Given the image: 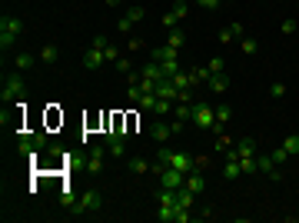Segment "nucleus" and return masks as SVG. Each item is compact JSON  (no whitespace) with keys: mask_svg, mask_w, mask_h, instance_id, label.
Returning a JSON list of instances; mask_svg holds the SVG:
<instances>
[{"mask_svg":"<svg viewBox=\"0 0 299 223\" xmlns=\"http://www.w3.org/2000/svg\"><path fill=\"white\" fill-rule=\"evenodd\" d=\"M60 200H63V207H77V197H73V193H70V190L63 193V197H60Z\"/></svg>","mask_w":299,"mask_h":223,"instance_id":"44","label":"nucleus"},{"mask_svg":"<svg viewBox=\"0 0 299 223\" xmlns=\"http://www.w3.org/2000/svg\"><path fill=\"white\" fill-rule=\"evenodd\" d=\"M233 120V110H229L226 104L216 107V127H213V133H226V123Z\"/></svg>","mask_w":299,"mask_h":223,"instance_id":"12","label":"nucleus"},{"mask_svg":"<svg viewBox=\"0 0 299 223\" xmlns=\"http://www.w3.org/2000/svg\"><path fill=\"white\" fill-rule=\"evenodd\" d=\"M157 100H160L157 94H143L136 104H140V110H153V107H157Z\"/></svg>","mask_w":299,"mask_h":223,"instance_id":"25","label":"nucleus"},{"mask_svg":"<svg viewBox=\"0 0 299 223\" xmlns=\"http://www.w3.org/2000/svg\"><path fill=\"white\" fill-rule=\"evenodd\" d=\"M186 4H196V0H186Z\"/></svg>","mask_w":299,"mask_h":223,"instance_id":"48","label":"nucleus"},{"mask_svg":"<svg viewBox=\"0 0 299 223\" xmlns=\"http://www.w3.org/2000/svg\"><path fill=\"white\" fill-rule=\"evenodd\" d=\"M206 67H210L213 73H223V67H226V64H223V57H213V60H210Z\"/></svg>","mask_w":299,"mask_h":223,"instance_id":"37","label":"nucleus"},{"mask_svg":"<svg viewBox=\"0 0 299 223\" xmlns=\"http://www.w3.org/2000/svg\"><path fill=\"white\" fill-rule=\"evenodd\" d=\"M126 167L133 170V173H146V170H150V163H146V160H140V157H133L130 163H126Z\"/></svg>","mask_w":299,"mask_h":223,"instance_id":"28","label":"nucleus"},{"mask_svg":"<svg viewBox=\"0 0 299 223\" xmlns=\"http://www.w3.org/2000/svg\"><path fill=\"white\" fill-rule=\"evenodd\" d=\"M176 24H180V20L173 17V10H170V14H163V27H166V30H173Z\"/></svg>","mask_w":299,"mask_h":223,"instance_id":"38","label":"nucleus"},{"mask_svg":"<svg viewBox=\"0 0 299 223\" xmlns=\"http://www.w3.org/2000/svg\"><path fill=\"white\" fill-rule=\"evenodd\" d=\"M103 54H107V64H117V60H120V50L113 47V43H110L107 50H103Z\"/></svg>","mask_w":299,"mask_h":223,"instance_id":"36","label":"nucleus"},{"mask_svg":"<svg viewBox=\"0 0 299 223\" xmlns=\"http://www.w3.org/2000/svg\"><path fill=\"white\" fill-rule=\"evenodd\" d=\"M269 94H273V97H286V83H273V87H269Z\"/></svg>","mask_w":299,"mask_h":223,"instance_id":"42","label":"nucleus"},{"mask_svg":"<svg viewBox=\"0 0 299 223\" xmlns=\"http://www.w3.org/2000/svg\"><path fill=\"white\" fill-rule=\"evenodd\" d=\"M223 4H226V0H223Z\"/></svg>","mask_w":299,"mask_h":223,"instance_id":"49","label":"nucleus"},{"mask_svg":"<svg viewBox=\"0 0 299 223\" xmlns=\"http://www.w3.org/2000/svg\"><path fill=\"white\" fill-rule=\"evenodd\" d=\"M239 50H243V54H256V50H260V43H256L253 37H239Z\"/></svg>","mask_w":299,"mask_h":223,"instance_id":"26","label":"nucleus"},{"mask_svg":"<svg viewBox=\"0 0 299 223\" xmlns=\"http://www.w3.org/2000/svg\"><path fill=\"white\" fill-rule=\"evenodd\" d=\"M33 60H40V57H33V54H17V70L24 73V70H30L33 67Z\"/></svg>","mask_w":299,"mask_h":223,"instance_id":"23","label":"nucleus"},{"mask_svg":"<svg viewBox=\"0 0 299 223\" xmlns=\"http://www.w3.org/2000/svg\"><path fill=\"white\" fill-rule=\"evenodd\" d=\"M296 20H292V17H289V20H283V27H279V30H283V33H292V30H296Z\"/></svg>","mask_w":299,"mask_h":223,"instance_id":"43","label":"nucleus"},{"mask_svg":"<svg viewBox=\"0 0 299 223\" xmlns=\"http://www.w3.org/2000/svg\"><path fill=\"white\" fill-rule=\"evenodd\" d=\"M210 167V157H196V170H206Z\"/></svg>","mask_w":299,"mask_h":223,"instance_id":"46","label":"nucleus"},{"mask_svg":"<svg viewBox=\"0 0 299 223\" xmlns=\"http://www.w3.org/2000/svg\"><path fill=\"white\" fill-rule=\"evenodd\" d=\"M24 94H27V83H24V77H20V70H17V73L7 77V83H4V90H0V100L10 107V104H17Z\"/></svg>","mask_w":299,"mask_h":223,"instance_id":"2","label":"nucleus"},{"mask_svg":"<svg viewBox=\"0 0 299 223\" xmlns=\"http://www.w3.org/2000/svg\"><path fill=\"white\" fill-rule=\"evenodd\" d=\"M176 57H180V50H173L170 43H166V47H153V50H150V60H157V64H160V60H176Z\"/></svg>","mask_w":299,"mask_h":223,"instance_id":"15","label":"nucleus"},{"mask_svg":"<svg viewBox=\"0 0 299 223\" xmlns=\"http://www.w3.org/2000/svg\"><path fill=\"white\" fill-rule=\"evenodd\" d=\"M256 167H260V173L279 180V170H276V163H273V157H269V153H256Z\"/></svg>","mask_w":299,"mask_h":223,"instance_id":"11","label":"nucleus"},{"mask_svg":"<svg viewBox=\"0 0 299 223\" xmlns=\"http://www.w3.org/2000/svg\"><path fill=\"white\" fill-rule=\"evenodd\" d=\"M269 157H273V163H283V160L289 157V153H286V147H276V150L269 153Z\"/></svg>","mask_w":299,"mask_h":223,"instance_id":"35","label":"nucleus"},{"mask_svg":"<svg viewBox=\"0 0 299 223\" xmlns=\"http://www.w3.org/2000/svg\"><path fill=\"white\" fill-rule=\"evenodd\" d=\"M117 30H120V33H130V30H133V24H130L126 17H120V20H117Z\"/></svg>","mask_w":299,"mask_h":223,"instance_id":"39","label":"nucleus"},{"mask_svg":"<svg viewBox=\"0 0 299 223\" xmlns=\"http://www.w3.org/2000/svg\"><path fill=\"white\" fill-rule=\"evenodd\" d=\"M77 210H80V213H100V210H103L100 190H83L77 197Z\"/></svg>","mask_w":299,"mask_h":223,"instance_id":"4","label":"nucleus"},{"mask_svg":"<svg viewBox=\"0 0 299 223\" xmlns=\"http://www.w3.org/2000/svg\"><path fill=\"white\" fill-rule=\"evenodd\" d=\"M283 147H286V153H289V157H292V153H299V137H296V133L286 137V144H283Z\"/></svg>","mask_w":299,"mask_h":223,"instance_id":"31","label":"nucleus"},{"mask_svg":"<svg viewBox=\"0 0 299 223\" xmlns=\"http://www.w3.org/2000/svg\"><path fill=\"white\" fill-rule=\"evenodd\" d=\"M189 77H193V87H196V83H203V80L213 77V70L210 67H196V70H189Z\"/></svg>","mask_w":299,"mask_h":223,"instance_id":"24","label":"nucleus"},{"mask_svg":"<svg viewBox=\"0 0 299 223\" xmlns=\"http://www.w3.org/2000/svg\"><path fill=\"white\" fill-rule=\"evenodd\" d=\"M166 163H170V167H176V170H183V173H189V170H196V157H189L186 150H173Z\"/></svg>","mask_w":299,"mask_h":223,"instance_id":"6","label":"nucleus"},{"mask_svg":"<svg viewBox=\"0 0 299 223\" xmlns=\"http://www.w3.org/2000/svg\"><path fill=\"white\" fill-rule=\"evenodd\" d=\"M160 73H163V80H173L180 73V60H160Z\"/></svg>","mask_w":299,"mask_h":223,"instance_id":"19","label":"nucleus"},{"mask_svg":"<svg viewBox=\"0 0 299 223\" xmlns=\"http://www.w3.org/2000/svg\"><path fill=\"white\" fill-rule=\"evenodd\" d=\"M193 123H196L200 130H213V127H216V107L193 104Z\"/></svg>","mask_w":299,"mask_h":223,"instance_id":"3","label":"nucleus"},{"mask_svg":"<svg viewBox=\"0 0 299 223\" xmlns=\"http://www.w3.org/2000/svg\"><path fill=\"white\" fill-rule=\"evenodd\" d=\"M196 4H200V7H203V10H216V7H220V4H223V0H196Z\"/></svg>","mask_w":299,"mask_h":223,"instance_id":"40","label":"nucleus"},{"mask_svg":"<svg viewBox=\"0 0 299 223\" xmlns=\"http://www.w3.org/2000/svg\"><path fill=\"white\" fill-rule=\"evenodd\" d=\"M103 64H107V54H103L100 47H90L87 54H83V67H87V70H100Z\"/></svg>","mask_w":299,"mask_h":223,"instance_id":"9","label":"nucleus"},{"mask_svg":"<svg viewBox=\"0 0 299 223\" xmlns=\"http://www.w3.org/2000/svg\"><path fill=\"white\" fill-rule=\"evenodd\" d=\"M173 117L183 120V123H193V107H189V104H176L173 107Z\"/></svg>","mask_w":299,"mask_h":223,"instance_id":"20","label":"nucleus"},{"mask_svg":"<svg viewBox=\"0 0 299 223\" xmlns=\"http://www.w3.org/2000/svg\"><path fill=\"white\" fill-rule=\"evenodd\" d=\"M37 57L43 60V64H57V57H60V47H57V43H43Z\"/></svg>","mask_w":299,"mask_h":223,"instance_id":"18","label":"nucleus"},{"mask_svg":"<svg viewBox=\"0 0 299 223\" xmlns=\"http://www.w3.org/2000/svg\"><path fill=\"white\" fill-rule=\"evenodd\" d=\"M173 107H176V100H163V97H160L157 107H153V113H157V117H166V113H173Z\"/></svg>","mask_w":299,"mask_h":223,"instance_id":"22","label":"nucleus"},{"mask_svg":"<svg viewBox=\"0 0 299 223\" xmlns=\"http://www.w3.org/2000/svg\"><path fill=\"white\" fill-rule=\"evenodd\" d=\"M20 30H24V20H20L17 14H4V17H0V50H4V54L14 50Z\"/></svg>","mask_w":299,"mask_h":223,"instance_id":"1","label":"nucleus"},{"mask_svg":"<svg viewBox=\"0 0 299 223\" xmlns=\"http://www.w3.org/2000/svg\"><path fill=\"white\" fill-rule=\"evenodd\" d=\"M143 47V40L140 37H130V43H126V50H140Z\"/></svg>","mask_w":299,"mask_h":223,"instance_id":"45","label":"nucleus"},{"mask_svg":"<svg viewBox=\"0 0 299 223\" xmlns=\"http://www.w3.org/2000/svg\"><path fill=\"white\" fill-rule=\"evenodd\" d=\"M150 137H153V140H157V144H166V140H170V137H173V127H170V123H166L163 117H157V123H153V127H150Z\"/></svg>","mask_w":299,"mask_h":223,"instance_id":"8","label":"nucleus"},{"mask_svg":"<svg viewBox=\"0 0 299 223\" xmlns=\"http://www.w3.org/2000/svg\"><path fill=\"white\" fill-rule=\"evenodd\" d=\"M183 187H186V190H193V193L200 197V193L206 190V176H203V170H189V173H186V184H183Z\"/></svg>","mask_w":299,"mask_h":223,"instance_id":"10","label":"nucleus"},{"mask_svg":"<svg viewBox=\"0 0 299 223\" xmlns=\"http://www.w3.org/2000/svg\"><path fill=\"white\" fill-rule=\"evenodd\" d=\"M233 150H236V157H239V160L256 157V153H260V150H256V140H253V137H243V140H239V144L233 147Z\"/></svg>","mask_w":299,"mask_h":223,"instance_id":"13","label":"nucleus"},{"mask_svg":"<svg viewBox=\"0 0 299 223\" xmlns=\"http://www.w3.org/2000/svg\"><path fill=\"white\" fill-rule=\"evenodd\" d=\"M107 144V153H110L113 160H123L126 157V140H103Z\"/></svg>","mask_w":299,"mask_h":223,"instance_id":"17","label":"nucleus"},{"mask_svg":"<svg viewBox=\"0 0 299 223\" xmlns=\"http://www.w3.org/2000/svg\"><path fill=\"white\" fill-rule=\"evenodd\" d=\"M183 184H186V173L166 163V167H163V173H160V187H166V190H180Z\"/></svg>","mask_w":299,"mask_h":223,"instance_id":"5","label":"nucleus"},{"mask_svg":"<svg viewBox=\"0 0 299 223\" xmlns=\"http://www.w3.org/2000/svg\"><path fill=\"white\" fill-rule=\"evenodd\" d=\"M239 173H243V167H239V157H226V163H223V176H226V180H236Z\"/></svg>","mask_w":299,"mask_h":223,"instance_id":"16","label":"nucleus"},{"mask_svg":"<svg viewBox=\"0 0 299 223\" xmlns=\"http://www.w3.org/2000/svg\"><path fill=\"white\" fill-rule=\"evenodd\" d=\"M126 20H130V24H140V20H143V17H146V10H143V7H130V10H126Z\"/></svg>","mask_w":299,"mask_h":223,"instance_id":"27","label":"nucleus"},{"mask_svg":"<svg viewBox=\"0 0 299 223\" xmlns=\"http://www.w3.org/2000/svg\"><path fill=\"white\" fill-rule=\"evenodd\" d=\"M239 167H243V173H256V157H246V160H239Z\"/></svg>","mask_w":299,"mask_h":223,"instance_id":"32","label":"nucleus"},{"mask_svg":"<svg viewBox=\"0 0 299 223\" xmlns=\"http://www.w3.org/2000/svg\"><path fill=\"white\" fill-rule=\"evenodd\" d=\"M176 104H193V90H180V94H176Z\"/></svg>","mask_w":299,"mask_h":223,"instance_id":"34","label":"nucleus"},{"mask_svg":"<svg viewBox=\"0 0 299 223\" xmlns=\"http://www.w3.org/2000/svg\"><path fill=\"white\" fill-rule=\"evenodd\" d=\"M110 157L107 153V144H96V147H90V160H87V170L90 173H100L103 170V160Z\"/></svg>","mask_w":299,"mask_h":223,"instance_id":"7","label":"nucleus"},{"mask_svg":"<svg viewBox=\"0 0 299 223\" xmlns=\"http://www.w3.org/2000/svg\"><path fill=\"white\" fill-rule=\"evenodd\" d=\"M120 4H123V0H107V7H120Z\"/></svg>","mask_w":299,"mask_h":223,"instance_id":"47","label":"nucleus"},{"mask_svg":"<svg viewBox=\"0 0 299 223\" xmlns=\"http://www.w3.org/2000/svg\"><path fill=\"white\" fill-rule=\"evenodd\" d=\"M206 87H210L213 94H226V90H229V77H226V73H213V77L206 80Z\"/></svg>","mask_w":299,"mask_h":223,"instance_id":"14","label":"nucleus"},{"mask_svg":"<svg viewBox=\"0 0 299 223\" xmlns=\"http://www.w3.org/2000/svg\"><path fill=\"white\" fill-rule=\"evenodd\" d=\"M226 30H229V37H233V40H236V37H243V24H229Z\"/></svg>","mask_w":299,"mask_h":223,"instance_id":"41","label":"nucleus"},{"mask_svg":"<svg viewBox=\"0 0 299 223\" xmlns=\"http://www.w3.org/2000/svg\"><path fill=\"white\" fill-rule=\"evenodd\" d=\"M113 67H117L120 73H126V77L133 73V64H130V57H120V60H117V64H113Z\"/></svg>","mask_w":299,"mask_h":223,"instance_id":"30","label":"nucleus"},{"mask_svg":"<svg viewBox=\"0 0 299 223\" xmlns=\"http://www.w3.org/2000/svg\"><path fill=\"white\" fill-rule=\"evenodd\" d=\"M166 43H170L173 50H180L183 43H186V33H183L180 27H173V30H170V37H166Z\"/></svg>","mask_w":299,"mask_h":223,"instance_id":"21","label":"nucleus"},{"mask_svg":"<svg viewBox=\"0 0 299 223\" xmlns=\"http://www.w3.org/2000/svg\"><path fill=\"white\" fill-rule=\"evenodd\" d=\"M186 14H189V4H186V0H176V4H173V17H176V20H183Z\"/></svg>","mask_w":299,"mask_h":223,"instance_id":"29","label":"nucleus"},{"mask_svg":"<svg viewBox=\"0 0 299 223\" xmlns=\"http://www.w3.org/2000/svg\"><path fill=\"white\" fill-rule=\"evenodd\" d=\"M90 47H100V50H107V47H110V40H107V33H96Z\"/></svg>","mask_w":299,"mask_h":223,"instance_id":"33","label":"nucleus"}]
</instances>
